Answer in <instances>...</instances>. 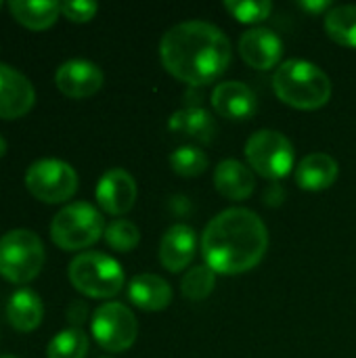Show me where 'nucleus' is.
I'll use <instances>...</instances> for the list:
<instances>
[{
  "mask_svg": "<svg viewBox=\"0 0 356 358\" xmlns=\"http://www.w3.org/2000/svg\"><path fill=\"white\" fill-rule=\"evenodd\" d=\"M264 199H266L269 206H271V203H273V206H279V203L283 201V189H281L279 185H271V187L266 189V197H264Z\"/></svg>",
  "mask_w": 356,
  "mask_h": 358,
  "instance_id": "nucleus-30",
  "label": "nucleus"
},
{
  "mask_svg": "<svg viewBox=\"0 0 356 358\" xmlns=\"http://www.w3.org/2000/svg\"><path fill=\"white\" fill-rule=\"evenodd\" d=\"M88 336L80 327H69L59 331L46 348L48 358H86Z\"/></svg>",
  "mask_w": 356,
  "mask_h": 358,
  "instance_id": "nucleus-23",
  "label": "nucleus"
},
{
  "mask_svg": "<svg viewBox=\"0 0 356 358\" xmlns=\"http://www.w3.org/2000/svg\"><path fill=\"white\" fill-rule=\"evenodd\" d=\"M8 10L23 27L40 31V29H48L59 19L61 4L48 2V0H40V2L13 0V2H8Z\"/></svg>",
  "mask_w": 356,
  "mask_h": 358,
  "instance_id": "nucleus-21",
  "label": "nucleus"
},
{
  "mask_svg": "<svg viewBox=\"0 0 356 358\" xmlns=\"http://www.w3.org/2000/svg\"><path fill=\"white\" fill-rule=\"evenodd\" d=\"M214 285H216V273L208 264H197L185 273L180 281V292L185 298L199 302L214 292Z\"/></svg>",
  "mask_w": 356,
  "mask_h": 358,
  "instance_id": "nucleus-24",
  "label": "nucleus"
},
{
  "mask_svg": "<svg viewBox=\"0 0 356 358\" xmlns=\"http://www.w3.org/2000/svg\"><path fill=\"white\" fill-rule=\"evenodd\" d=\"M4 153H6V141H4V138L0 136V157H2Z\"/></svg>",
  "mask_w": 356,
  "mask_h": 358,
  "instance_id": "nucleus-32",
  "label": "nucleus"
},
{
  "mask_svg": "<svg viewBox=\"0 0 356 358\" xmlns=\"http://www.w3.org/2000/svg\"><path fill=\"white\" fill-rule=\"evenodd\" d=\"M340 174V164L336 157L323 151L308 153L296 166V182L306 191H323L329 189Z\"/></svg>",
  "mask_w": 356,
  "mask_h": 358,
  "instance_id": "nucleus-18",
  "label": "nucleus"
},
{
  "mask_svg": "<svg viewBox=\"0 0 356 358\" xmlns=\"http://www.w3.org/2000/svg\"><path fill=\"white\" fill-rule=\"evenodd\" d=\"M239 55L254 69H271L283 57V40L269 27H252L239 38Z\"/></svg>",
  "mask_w": 356,
  "mask_h": 358,
  "instance_id": "nucleus-13",
  "label": "nucleus"
},
{
  "mask_svg": "<svg viewBox=\"0 0 356 358\" xmlns=\"http://www.w3.org/2000/svg\"><path fill=\"white\" fill-rule=\"evenodd\" d=\"M46 260L42 239L27 229H15L0 237V275L15 283L23 285L34 281Z\"/></svg>",
  "mask_w": 356,
  "mask_h": 358,
  "instance_id": "nucleus-6",
  "label": "nucleus"
},
{
  "mask_svg": "<svg viewBox=\"0 0 356 358\" xmlns=\"http://www.w3.org/2000/svg\"><path fill=\"white\" fill-rule=\"evenodd\" d=\"M233 57L227 34L201 19L172 25L159 40V59L168 73L191 86H206L218 80Z\"/></svg>",
  "mask_w": 356,
  "mask_h": 358,
  "instance_id": "nucleus-1",
  "label": "nucleus"
},
{
  "mask_svg": "<svg viewBox=\"0 0 356 358\" xmlns=\"http://www.w3.org/2000/svg\"><path fill=\"white\" fill-rule=\"evenodd\" d=\"M212 107L227 120H248L256 113V96L248 84L227 80L212 90Z\"/></svg>",
  "mask_w": 356,
  "mask_h": 358,
  "instance_id": "nucleus-15",
  "label": "nucleus"
},
{
  "mask_svg": "<svg viewBox=\"0 0 356 358\" xmlns=\"http://www.w3.org/2000/svg\"><path fill=\"white\" fill-rule=\"evenodd\" d=\"M36 103V90L31 82L17 71L0 63V120H17L25 115Z\"/></svg>",
  "mask_w": 356,
  "mask_h": 358,
  "instance_id": "nucleus-12",
  "label": "nucleus"
},
{
  "mask_svg": "<svg viewBox=\"0 0 356 358\" xmlns=\"http://www.w3.org/2000/svg\"><path fill=\"white\" fill-rule=\"evenodd\" d=\"M0 358H17V357H13V355H0Z\"/></svg>",
  "mask_w": 356,
  "mask_h": 358,
  "instance_id": "nucleus-33",
  "label": "nucleus"
},
{
  "mask_svg": "<svg viewBox=\"0 0 356 358\" xmlns=\"http://www.w3.org/2000/svg\"><path fill=\"white\" fill-rule=\"evenodd\" d=\"M105 235L103 214L88 201H73L61 208L50 222V239L65 252L86 250Z\"/></svg>",
  "mask_w": 356,
  "mask_h": 358,
  "instance_id": "nucleus-4",
  "label": "nucleus"
},
{
  "mask_svg": "<svg viewBox=\"0 0 356 358\" xmlns=\"http://www.w3.org/2000/svg\"><path fill=\"white\" fill-rule=\"evenodd\" d=\"M245 157L250 168L269 180H279L287 176L294 168L296 151L292 141L273 128H262L254 132L245 143Z\"/></svg>",
  "mask_w": 356,
  "mask_h": 358,
  "instance_id": "nucleus-7",
  "label": "nucleus"
},
{
  "mask_svg": "<svg viewBox=\"0 0 356 358\" xmlns=\"http://www.w3.org/2000/svg\"><path fill=\"white\" fill-rule=\"evenodd\" d=\"M90 331L103 350L124 352L136 342L138 323L128 306L120 302H105L94 310Z\"/></svg>",
  "mask_w": 356,
  "mask_h": 358,
  "instance_id": "nucleus-9",
  "label": "nucleus"
},
{
  "mask_svg": "<svg viewBox=\"0 0 356 358\" xmlns=\"http://www.w3.org/2000/svg\"><path fill=\"white\" fill-rule=\"evenodd\" d=\"M99 10L97 2L90 0H76V2H63L61 4V15H65L73 23H86L90 21Z\"/></svg>",
  "mask_w": 356,
  "mask_h": 358,
  "instance_id": "nucleus-28",
  "label": "nucleus"
},
{
  "mask_svg": "<svg viewBox=\"0 0 356 358\" xmlns=\"http://www.w3.org/2000/svg\"><path fill=\"white\" fill-rule=\"evenodd\" d=\"M168 128L178 136H185V138H191V141H197V143H204V145L212 143V138L216 134L214 117L201 107L178 109L168 120Z\"/></svg>",
  "mask_w": 356,
  "mask_h": 358,
  "instance_id": "nucleus-20",
  "label": "nucleus"
},
{
  "mask_svg": "<svg viewBox=\"0 0 356 358\" xmlns=\"http://www.w3.org/2000/svg\"><path fill=\"white\" fill-rule=\"evenodd\" d=\"M105 76L101 67L86 59H69L55 73L57 88L69 99H88L101 90Z\"/></svg>",
  "mask_w": 356,
  "mask_h": 358,
  "instance_id": "nucleus-10",
  "label": "nucleus"
},
{
  "mask_svg": "<svg viewBox=\"0 0 356 358\" xmlns=\"http://www.w3.org/2000/svg\"><path fill=\"white\" fill-rule=\"evenodd\" d=\"M69 281L80 294L107 300L122 292L124 271L115 258L103 252H82L69 262Z\"/></svg>",
  "mask_w": 356,
  "mask_h": 358,
  "instance_id": "nucleus-5",
  "label": "nucleus"
},
{
  "mask_svg": "<svg viewBox=\"0 0 356 358\" xmlns=\"http://www.w3.org/2000/svg\"><path fill=\"white\" fill-rule=\"evenodd\" d=\"M214 187L222 197L231 201H243L254 193L256 178L252 168L245 166L243 162L225 159L214 170Z\"/></svg>",
  "mask_w": 356,
  "mask_h": 358,
  "instance_id": "nucleus-16",
  "label": "nucleus"
},
{
  "mask_svg": "<svg viewBox=\"0 0 356 358\" xmlns=\"http://www.w3.org/2000/svg\"><path fill=\"white\" fill-rule=\"evenodd\" d=\"M136 180L124 168L107 170L97 182V203L111 216H122L132 210L136 201Z\"/></svg>",
  "mask_w": 356,
  "mask_h": 358,
  "instance_id": "nucleus-11",
  "label": "nucleus"
},
{
  "mask_svg": "<svg viewBox=\"0 0 356 358\" xmlns=\"http://www.w3.org/2000/svg\"><path fill=\"white\" fill-rule=\"evenodd\" d=\"M300 6L306 8V10H313V13H321V10H325V8H334L332 2H327V0H317V2L304 0V2H300Z\"/></svg>",
  "mask_w": 356,
  "mask_h": 358,
  "instance_id": "nucleus-31",
  "label": "nucleus"
},
{
  "mask_svg": "<svg viewBox=\"0 0 356 358\" xmlns=\"http://www.w3.org/2000/svg\"><path fill=\"white\" fill-rule=\"evenodd\" d=\"M269 250L264 220L248 208H229L204 229L201 254L206 264L220 275H241L260 264Z\"/></svg>",
  "mask_w": 356,
  "mask_h": 358,
  "instance_id": "nucleus-2",
  "label": "nucleus"
},
{
  "mask_svg": "<svg viewBox=\"0 0 356 358\" xmlns=\"http://www.w3.org/2000/svg\"><path fill=\"white\" fill-rule=\"evenodd\" d=\"M170 168L180 176H199L208 168V155L195 145H183L170 153Z\"/></svg>",
  "mask_w": 356,
  "mask_h": 358,
  "instance_id": "nucleus-25",
  "label": "nucleus"
},
{
  "mask_svg": "<svg viewBox=\"0 0 356 358\" xmlns=\"http://www.w3.org/2000/svg\"><path fill=\"white\" fill-rule=\"evenodd\" d=\"M44 317V306L42 300L36 292L23 287L17 289L6 304V321L13 329L21 334H29L40 327Z\"/></svg>",
  "mask_w": 356,
  "mask_h": 358,
  "instance_id": "nucleus-19",
  "label": "nucleus"
},
{
  "mask_svg": "<svg viewBox=\"0 0 356 358\" xmlns=\"http://www.w3.org/2000/svg\"><path fill=\"white\" fill-rule=\"evenodd\" d=\"M0 8H2V2H0Z\"/></svg>",
  "mask_w": 356,
  "mask_h": 358,
  "instance_id": "nucleus-34",
  "label": "nucleus"
},
{
  "mask_svg": "<svg viewBox=\"0 0 356 358\" xmlns=\"http://www.w3.org/2000/svg\"><path fill=\"white\" fill-rule=\"evenodd\" d=\"M103 237H105V243L111 250H115L120 254H128L138 245L141 231H138V227L134 222H130L126 218H118V220H113V222H109L105 227Z\"/></svg>",
  "mask_w": 356,
  "mask_h": 358,
  "instance_id": "nucleus-26",
  "label": "nucleus"
},
{
  "mask_svg": "<svg viewBox=\"0 0 356 358\" xmlns=\"http://www.w3.org/2000/svg\"><path fill=\"white\" fill-rule=\"evenodd\" d=\"M273 90L285 105L311 111L332 99V80L313 61L287 59L275 69Z\"/></svg>",
  "mask_w": 356,
  "mask_h": 358,
  "instance_id": "nucleus-3",
  "label": "nucleus"
},
{
  "mask_svg": "<svg viewBox=\"0 0 356 358\" xmlns=\"http://www.w3.org/2000/svg\"><path fill=\"white\" fill-rule=\"evenodd\" d=\"M128 298L134 306L147 313H157L170 306L172 302V287L170 283L153 273H143L130 279L128 283Z\"/></svg>",
  "mask_w": 356,
  "mask_h": 358,
  "instance_id": "nucleus-17",
  "label": "nucleus"
},
{
  "mask_svg": "<svg viewBox=\"0 0 356 358\" xmlns=\"http://www.w3.org/2000/svg\"><path fill=\"white\" fill-rule=\"evenodd\" d=\"M325 31L342 46L356 48V4H338L325 13Z\"/></svg>",
  "mask_w": 356,
  "mask_h": 358,
  "instance_id": "nucleus-22",
  "label": "nucleus"
},
{
  "mask_svg": "<svg viewBox=\"0 0 356 358\" xmlns=\"http://www.w3.org/2000/svg\"><path fill=\"white\" fill-rule=\"evenodd\" d=\"M88 317V306L84 302H71L69 308H67V319L73 327L82 325Z\"/></svg>",
  "mask_w": 356,
  "mask_h": 358,
  "instance_id": "nucleus-29",
  "label": "nucleus"
},
{
  "mask_svg": "<svg viewBox=\"0 0 356 358\" xmlns=\"http://www.w3.org/2000/svg\"><path fill=\"white\" fill-rule=\"evenodd\" d=\"M25 189L44 203H63L69 201L78 191L76 170L55 157L34 162L25 172Z\"/></svg>",
  "mask_w": 356,
  "mask_h": 358,
  "instance_id": "nucleus-8",
  "label": "nucleus"
},
{
  "mask_svg": "<svg viewBox=\"0 0 356 358\" xmlns=\"http://www.w3.org/2000/svg\"><path fill=\"white\" fill-rule=\"evenodd\" d=\"M197 252V235L189 224H172L159 241V262L170 273L185 271Z\"/></svg>",
  "mask_w": 356,
  "mask_h": 358,
  "instance_id": "nucleus-14",
  "label": "nucleus"
},
{
  "mask_svg": "<svg viewBox=\"0 0 356 358\" xmlns=\"http://www.w3.org/2000/svg\"><path fill=\"white\" fill-rule=\"evenodd\" d=\"M225 8L241 23H256V21H264L271 15L273 2L271 0H227Z\"/></svg>",
  "mask_w": 356,
  "mask_h": 358,
  "instance_id": "nucleus-27",
  "label": "nucleus"
}]
</instances>
